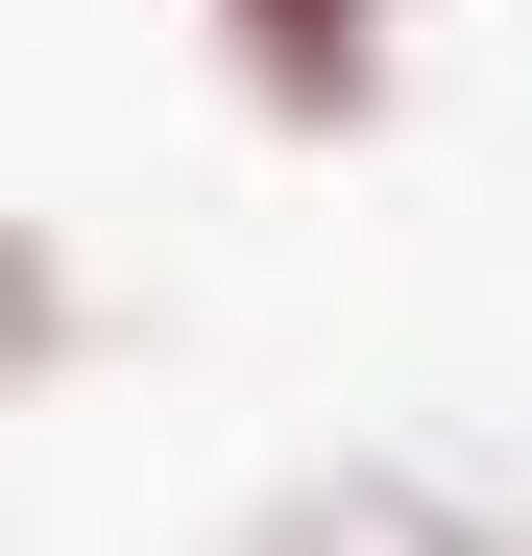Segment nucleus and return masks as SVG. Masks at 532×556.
<instances>
[{
  "instance_id": "1",
  "label": "nucleus",
  "mask_w": 532,
  "mask_h": 556,
  "mask_svg": "<svg viewBox=\"0 0 532 556\" xmlns=\"http://www.w3.org/2000/svg\"><path fill=\"white\" fill-rule=\"evenodd\" d=\"M194 49L266 146H388L411 122V0H194Z\"/></svg>"
},
{
  "instance_id": "2",
  "label": "nucleus",
  "mask_w": 532,
  "mask_h": 556,
  "mask_svg": "<svg viewBox=\"0 0 532 556\" xmlns=\"http://www.w3.org/2000/svg\"><path fill=\"white\" fill-rule=\"evenodd\" d=\"M242 556H484V508H460V484H388V459H339V484H291Z\"/></svg>"
},
{
  "instance_id": "3",
  "label": "nucleus",
  "mask_w": 532,
  "mask_h": 556,
  "mask_svg": "<svg viewBox=\"0 0 532 556\" xmlns=\"http://www.w3.org/2000/svg\"><path fill=\"white\" fill-rule=\"evenodd\" d=\"M73 363H98V266H73V218H0V412H49Z\"/></svg>"
}]
</instances>
